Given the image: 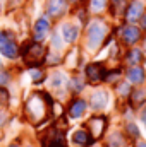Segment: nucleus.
<instances>
[{
  "label": "nucleus",
  "mask_w": 146,
  "mask_h": 147,
  "mask_svg": "<svg viewBox=\"0 0 146 147\" xmlns=\"http://www.w3.org/2000/svg\"><path fill=\"white\" fill-rule=\"evenodd\" d=\"M46 33H48V21L45 17H41V19H38L36 24H35V39L41 41L43 38L46 36Z\"/></svg>",
  "instance_id": "obj_10"
},
{
  "label": "nucleus",
  "mask_w": 146,
  "mask_h": 147,
  "mask_svg": "<svg viewBox=\"0 0 146 147\" xmlns=\"http://www.w3.org/2000/svg\"><path fill=\"white\" fill-rule=\"evenodd\" d=\"M41 142H43V147H67L65 146L64 135H62L60 132H55V130L48 132L46 137H45Z\"/></svg>",
  "instance_id": "obj_5"
},
{
  "label": "nucleus",
  "mask_w": 146,
  "mask_h": 147,
  "mask_svg": "<svg viewBox=\"0 0 146 147\" xmlns=\"http://www.w3.org/2000/svg\"><path fill=\"white\" fill-rule=\"evenodd\" d=\"M74 142H77V144H81V146H88L89 142H91V135L88 134V132H84V130H77L76 134H74Z\"/></svg>",
  "instance_id": "obj_17"
},
{
  "label": "nucleus",
  "mask_w": 146,
  "mask_h": 147,
  "mask_svg": "<svg viewBox=\"0 0 146 147\" xmlns=\"http://www.w3.org/2000/svg\"><path fill=\"white\" fill-rule=\"evenodd\" d=\"M7 80H9V74L5 72V70H2V69H0V86L7 84Z\"/></svg>",
  "instance_id": "obj_24"
},
{
  "label": "nucleus",
  "mask_w": 146,
  "mask_h": 147,
  "mask_svg": "<svg viewBox=\"0 0 146 147\" xmlns=\"http://www.w3.org/2000/svg\"><path fill=\"white\" fill-rule=\"evenodd\" d=\"M107 101H108V96L105 91H96L93 96H91V106L95 110H102L107 106Z\"/></svg>",
  "instance_id": "obj_9"
},
{
  "label": "nucleus",
  "mask_w": 146,
  "mask_h": 147,
  "mask_svg": "<svg viewBox=\"0 0 146 147\" xmlns=\"http://www.w3.org/2000/svg\"><path fill=\"white\" fill-rule=\"evenodd\" d=\"M9 147H19V146H16V144H12V146H9Z\"/></svg>",
  "instance_id": "obj_30"
},
{
  "label": "nucleus",
  "mask_w": 146,
  "mask_h": 147,
  "mask_svg": "<svg viewBox=\"0 0 146 147\" xmlns=\"http://www.w3.org/2000/svg\"><path fill=\"white\" fill-rule=\"evenodd\" d=\"M9 105V92H7V89L5 87H2L0 86V106H7Z\"/></svg>",
  "instance_id": "obj_20"
},
{
  "label": "nucleus",
  "mask_w": 146,
  "mask_h": 147,
  "mask_svg": "<svg viewBox=\"0 0 146 147\" xmlns=\"http://www.w3.org/2000/svg\"><path fill=\"white\" fill-rule=\"evenodd\" d=\"M127 132L131 134V137H138V135H139V132H138V128H136V127H134L132 123H129V125H127Z\"/></svg>",
  "instance_id": "obj_23"
},
{
  "label": "nucleus",
  "mask_w": 146,
  "mask_h": 147,
  "mask_svg": "<svg viewBox=\"0 0 146 147\" xmlns=\"http://www.w3.org/2000/svg\"><path fill=\"white\" fill-rule=\"evenodd\" d=\"M62 34H64V39L67 43H72L77 39V34H79V29L72 26V24H64L62 26Z\"/></svg>",
  "instance_id": "obj_12"
},
{
  "label": "nucleus",
  "mask_w": 146,
  "mask_h": 147,
  "mask_svg": "<svg viewBox=\"0 0 146 147\" xmlns=\"http://www.w3.org/2000/svg\"><path fill=\"white\" fill-rule=\"evenodd\" d=\"M110 147H124V139L120 134H113L110 137Z\"/></svg>",
  "instance_id": "obj_19"
},
{
  "label": "nucleus",
  "mask_w": 146,
  "mask_h": 147,
  "mask_svg": "<svg viewBox=\"0 0 146 147\" xmlns=\"http://www.w3.org/2000/svg\"><path fill=\"white\" fill-rule=\"evenodd\" d=\"M105 125H107V121H105L103 116H100V118H91V120L88 121V128L91 130V137H100V135L103 134V130H105Z\"/></svg>",
  "instance_id": "obj_7"
},
{
  "label": "nucleus",
  "mask_w": 146,
  "mask_h": 147,
  "mask_svg": "<svg viewBox=\"0 0 146 147\" xmlns=\"http://www.w3.org/2000/svg\"><path fill=\"white\" fill-rule=\"evenodd\" d=\"M84 110H86V103L83 99H76V101L71 103V106H69V115L72 118H79L84 113Z\"/></svg>",
  "instance_id": "obj_13"
},
{
  "label": "nucleus",
  "mask_w": 146,
  "mask_h": 147,
  "mask_svg": "<svg viewBox=\"0 0 146 147\" xmlns=\"http://www.w3.org/2000/svg\"><path fill=\"white\" fill-rule=\"evenodd\" d=\"M122 38L127 45H134L138 39H139V29L134 28V26H127L124 31H122Z\"/></svg>",
  "instance_id": "obj_11"
},
{
  "label": "nucleus",
  "mask_w": 146,
  "mask_h": 147,
  "mask_svg": "<svg viewBox=\"0 0 146 147\" xmlns=\"http://www.w3.org/2000/svg\"><path fill=\"white\" fill-rule=\"evenodd\" d=\"M143 60V53L139 51V50H132V51H129L127 53V57H126V62L129 63V65H139V62Z\"/></svg>",
  "instance_id": "obj_16"
},
{
  "label": "nucleus",
  "mask_w": 146,
  "mask_h": 147,
  "mask_svg": "<svg viewBox=\"0 0 146 147\" xmlns=\"http://www.w3.org/2000/svg\"><path fill=\"white\" fill-rule=\"evenodd\" d=\"M105 33H107V28L103 22H93L88 29V46L91 50H95L105 38Z\"/></svg>",
  "instance_id": "obj_3"
},
{
  "label": "nucleus",
  "mask_w": 146,
  "mask_h": 147,
  "mask_svg": "<svg viewBox=\"0 0 146 147\" xmlns=\"http://www.w3.org/2000/svg\"><path fill=\"white\" fill-rule=\"evenodd\" d=\"M86 77L89 82H100L107 77V70L102 63H91L86 67Z\"/></svg>",
  "instance_id": "obj_4"
},
{
  "label": "nucleus",
  "mask_w": 146,
  "mask_h": 147,
  "mask_svg": "<svg viewBox=\"0 0 146 147\" xmlns=\"http://www.w3.org/2000/svg\"><path fill=\"white\" fill-rule=\"evenodd\" d=\"M127 79L134 84H141L145 80V70L141 67H132L127 70Z\"/></svg>",
  "instance_id": "obj_14"
},
{
  "label": "nucleus",
  "mask_w": 146,
  "mask_h": 147,
  "mask_svg": "<svg viewBox=\"0 0 146 147\" xmlns=\"http://www.w3.org/2000/svg\"><path fill=\"white\" fill-rule=\"evenodd\" d=\"M146 99V89H138L132 92V105L138 106V105H143Z\"/></svg>",
  "instance_id": "obj_18"
},
{
  "label": "nucleus",
  "mask_w": 146,
  "mask_h": 147,
  "mask_svg": "<svg viewBox=\"0 0 146 147\" xmlns=\"http://www.w3.org/2000/svg\"><path fill=\"white\" fill-rule=\"evenodd\" d=\"M52 84H53L55 87H59V86L62 84V74H55V75H53V82H52Z\"/></svg>",
  "instance_id": "obj_26"
},
{
  "label": "nucleus",
  "mask_w": 146,
  "mask_h": 147,
  "mask_svg": "<svg viewBox=\"0 0 146 147\" xmlns=\"http://www.w3.org/2000/svg\"><path fill=\"white\" fill-rule=\"evenodd\" d=\"M136 147H146V142H138V146Z\"/></svg>",
  "instance_id": "obj_28"
},
{
  "label": "nucleus",
  "mask_w": 146,
  "mask_h": 147,
  "mask_svg": "<svg viewBox=\"0 0 146 147\" xmlns=\"http://www.w3.org/2000/svg\"><path fill=\"white\" fill-rule=\"evenodd\" d=\"M145 50H146V43H145Z\"/></svg>",
  "instance_id": "obj_32"
},
{
  "label": "nucleus",
  "mask_w": 146,
  "mask_h": 147,
  "mask_svg": "<svg viewBox=\"0 0 146 147\" xmlns=\"http://www.w3.org/2000/svg\"><path fill=\"white\" fill-rule=\"evenodd\" d=\"M141 14H143V3L141 2H132L129 5L127 12H126V17H127L129 22H134V21H138L141 17Z\"/></svg>",
  "instance_id": "obj_8"
},
{
  "label": "nucleus",
  "mask_w": 146,
  "mask_h": 147,
  "mask_svg": "<svg viewBox=\"0 0 146 147\" xmlns=\"http://www.w3.org/2000/svg\"><path fill=\"white\" fill-rule=\"evenodd\" d=\"M46 105H52V99L48 98V94H45V92H36V94H33L31 98H29V101H28V105H26V110H28V115H29V118L38 123V121H41L45 116H46Z\"/></svg>",
  "instance_id": "obj_1"
},
{
  "label": "nucleus",
  "mask_w": 146,
  "mask_h": 147,
  "mask_svg": "<svg viewBox=\"0 0 146 147\" xmlns=\"http://www.w3.org/2000/svg\"><path fill=\"white\" fill-rule=\"evenodd\" d=\"M71 2H79V0H71Z\"/></svg>",
  "instance_id": "obj_31"
},
{
  "label": "nucleus",
  "mask_w": 146,
  "mask_h": 147,
  "mask_svg": "<svg viewBox=\"0 0 146 147\" xmlns=\"http://www.w3.org/2000/svg\"><path fill=\"white\" fill-rule=\"evenodd\" d=\"M23 53H24L26 63H28L29 67H38V65L43 62V58H45V48H43L38 41L28 43V45L24 46Z\"/></svg>",
  "instance_id": "obj_2"
},
{
  "label": "nucleus",
  "mask_w": 146,
  "mask_h": 147,
  "mask_svg": "<svg viewBox=\"0 0 146 147\" xmlns=\"http://www.w3.org/2000/svg\"><path fill=\"white\" fill-rule=\"evenodd\" d=\"M65 7H67V0H48V5H46V10L50 16L53 17H59L65 12Z\"/></svg>",
  "instance_id": "obj_6"
},
{
  "label": "nucleus",
  "mask_w": 146,
  "mask_h": 147,
  "mask_svg": "<svg viewBox=\"0 0 146 147\" xmlns=\"http://www.w3.org/2000/svg\"><path fill=\"white\" fill-rule=\"evenodd\" d=\"M31 75H33V80H35V82H40V80L43 79V72H41V70H33Z\"/></svg>",
  "instance_id": "obj_25"
},
{
  "label": "nucleus",
  "mask_w": 146,
  "mask_h": 147,
  "mask_svg": "<svg viewBox=\"0 0 146 147\" xmlns=\"http://www.w3.org/2000/svg\"><path fill=\"white\" fill-rule=\"evenodd\" d=\"M0 51H2V55L7 57V58H16V57H17V46H16V43H12V41H7L5 45H2V46H0Z\"/></svg>",
  "instance_id": "obj_15"
},
{
  "label": "nucleus",
  "mask_w": 146,
  "mask_h": 147,
  "mask_svg": "<svg viewBox=\"0 0 146 147\" xmlns=\"http://www.w3.org/2000/svg\"><path fill=\"white\" fill-rule=\"evenodd\" d=\"M143 121H145V123H146V111H145V113H143Z\"/></svg>",
  "instance_id": "obj_29"
},
{
  "label": "nucleus",
  "mask_w": 146,
  "mask_h": 147,
  "mask_svg": "<svg viewBox=\"0 0 146 147\" xmlns=\"http://www.w3.org/2000/svg\"><path fill=\"white\" fill-rule=\"evenodd\" d=\"M10 38H12V34H10V33L2 31V33H0V46H2V45H5L7 41H10Z\"/></svg>",
  "instance_id": "obj_22"
},
{
  "label": "nucleus",
  "mask_w": 146,
  "mask_h": 147,
  "mask_svg": "<svg viewBox=\"0 0 146 147\" xmlns=\"http://www.w3.org/2000/svg\"><path fill=\"white\" fill-rule=\"evenodd\" d=\"M141 26L146 29V14H141Z\"/></svg>",
  "instance_id": "obj_27"
},
{
  "label": "nucleus",
  "mask_w": 146,
  "mask_h": 147,
  "mask_svg": "<svg viewBox=\"0 0 146 147\" xmlns=\"http://www.w3.org/2000/svg\"><path fill=\"white\" fill-rule=\"evenodd\" d=\"M105 3H107V0H91L93 10H102V9L105 7Z\"/></svg>",
  "instance_id": "obj_21"
}]
</instances>
